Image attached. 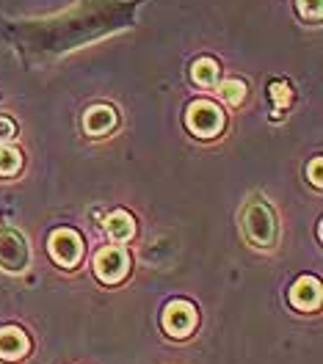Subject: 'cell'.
Returning <instances> with one entry per match:
<instances>
[{"instance_id": "1", "label": "cell", "mask_w": 323, "mask_h": 364, "mask_svg": "<svg viewBox=\"0 0 323 364\" xmlns=\"http://www.w3.org/2000/svg\"><path fill=\"white\" fill-rule=\"evenodd\" d=\"M240 224H243L246 237L257 249H274V243H277V218H274V210L268 207V202L252 199L249 205L243 207Z\"/></svg>"}, {"instance_id": "2", "label": "cell", "mask_w": 323, "mask_h": 364, "mask_svg": "<svg viewBox=\"0 0 323 364\" xmlns=\"http://www.w3.org/2000/svg\"><path fill=\"white\" fill-rule=\"evenodd\" d=\"M185 124H188V130L194 136L213 138L218 136L221 127H224V111L216 102H210V100H196L185 111Z\"/></svg>"}, {"instance_id": "3", "label": "cell", "mask_w": 323, "mask_h": 364, "mask_svg": "<svg viewBox=\"0 0 323 364\" xmlns=\"http://www.w3.org/2000/svg\"><path fill=\"white\" fill-rule=\"evenodd\" d=\"M28 259H31V249L23 235L17 229H0V268L9 273H23L28 268Z\"/></svg>"}, {"instance_id": "4", "label": "cell", "mask_w": 323, "mask_h": 364, "mask_svg": "<svg viewBox=\"0 0 323 364\" xmlns=\"http://www.w3.org/2000/svg\"><path fill=\"white\" fill-rule=\"evenodd\" d=\"M161 323H163V331L169 337H177V340L188 337L194 331V326H196V306L191 301H183V298L169 301L166 309H163Z\"/></svg>"}, {"instance_id": "5", "label": "cell", "mask_w": 323, "mask_h": 364, "mask_svg": "<svg viewBox=\"0 0 323 364\" xmlns=\"http://www.w3.org/2000/svg\"><path fill=\"white\" fill-rule=\"evenodd\" d=\"M130 271V257L125 249H116V246H108V249H100L97 257H94V273L102 284H116L122 282Z\"/></svg>"}, {"instance_id": "6", "label": "cell", "mask_w": 323, "mask_h": 364, "mask_svg": "<svg viewBox=\"0 0 323 364\" xmlns=\"http://www.w3.org/2000/svg\"><path fill=\"white\" fill-rule=\"evenodd\" d=\"M50 257L64 265V268H75L83 257V240L75 229H55L50 235Z\"/></svg>"}, {"instance_id": "7", "label": "cell", "mask_w": 323, "mask_h": 364, "mask_svg": "<svg viewBox=\"0 0 323 364\" xmlns=\"http://www.w3.org/2000/svg\"><path fill=\"white\" fill-rule=\"evenodd\" d=\"M290 304L301 312H312L321 306V282L315 276H301L290 287Z\"/></svg>"}, {"instance_id": "8", "label": "cell", "mask_w": 323, "mask_h": 364, "mask_svg": "<svg viewBox=\"0 0 323 364\" xmlns=\"http://www.w3.org/2000/svg\"><path fill=\"white\" fill-rule=\"evenodd\" d=\"M31 350V340L23 328L17 326H6L0 328V359L6 362H17V359H25Z\"/></svg>"}, {"instance_id": "9", "label": "cell", "mask_w": 323, "mask_h": 364, "mask_svg": "<svg viewBox=\"0 0 323 364\" xmlns=\"http://www.w3.org/2000/svg\"><path fill=\"white\" fill-rule=\"evenodd\" d=\"M114 124H116V114H114V108H108V105H94V108H89L86 116H83V127H86L89 136H102V133H108Z\"/></svg>"}, {"instance_id": "10", "label": "cell", "mask_w": 323, "mask_h": 364, "mask_svg": "<svg viewBox=\"0 0 323 364\" xmlns=\"http://www.w3.org/2000/svg\"><path fill=\"white\" fill-rule=\"evenodd\" d=\"M105 229H108V235L114 237L116 243H125V240H130V237L136 235L133 215H130V213H125V210H116V213H111V215L105 218Z\"/></svg>"}, {"instance_id": "11", "label": "cell", "mask_w": 323, "mask_h": 364, "mask_svg": "<svg viewBox=\"0 0 323 364\" xmlns=\"http://www.w3.org/2000/svg\"><path fill=\"white\" fill-rule=\"evenodd\" d=\"M218 64L213 61V58H196L194 61V67H191V77H194V83H199V86H213L216 80H218Z\"/></svg>"}, {"instance_id": "12", "label": "cell", "mask_w": 323, "mask_h": 364, "mask_svg": "<svg viewBox=\"0 0 323 364\" xmlns=\"http://www.w3.org/2000/svg\"><path fill=\"white\" fill-rule=\"evenodd\" d=\"M20 166H23V155H20L17 149H11V146H0V174H3V177L17 174Z\"/></svg>"}, {"instance_id": "13", "label": "cell", "mask_w": 323, "mask_h": 364, "mask_svg": "<svg viewBox=\"0 0 323 364\" xmlns=\"http://www.w3.org/2000/svg\"><path fill=\"white\" fill-rule=\"evenodd\" d=\"M218 91H221V97H224L230 105H240V102L246 100V83H240V80H224V83L218 86Z\"/></svg>"}, {"instance_id": "14", "label": "cell", "mask_w": 323, "mask_h": 364, "mask_svg": "<svg viewBox=\"0 0 323 364\" xmlns=\"http://www.w3.org/2000/svg\"><path fill=\"white\" fill-rule=\"evenodd\" d=\"M271 100H274L277 111L287 108V105H290V100H293V94H290V86H287V83H271Z\"/></svg>"}, {"instance_id": "15", "label": "cell", "mask_w": 323, "mask_h": 364, "mask_svg": "<svg viewBox=\"0 0 323 364\" xmlns=\"http://www.w3.org/2000/svg\"><path fill=\"white\" fill-rule=\"evenodd\" d=\"M299 11L301 17H307V20H321L323 0H299Z\"/></svg>"}, {"instance_id": "16", "label": "cell", "mask_w": 323, "mask_h": 364, "mask_svg": "<svg viewBox=\"0 0 323 364\" xmlns=\"http://www.w3.org/2000/svg\"><path fill=\"white\" fill-rule=\"evenodd\" d=\"M321 168H323V160L321 158H315L312 163H309V168H307V174H309V182H312L315 188H321V185H323Z\"/></svg>"}, {"instance_id": "17", "label": "cell", "mask_w": 323, "mask_h": 364, "mask_svg": "<svg viewBox=\"0 0 323 364\" xmlns=\"http://www.w3.org/2000/svg\"><path fill=\"white\" fill-rule=\"evenodd\" d=\"M14 133H17L14 122H11V119H6V116H0V144H3V141H9V138H14Z\"/></svg>"}]
</instances>
